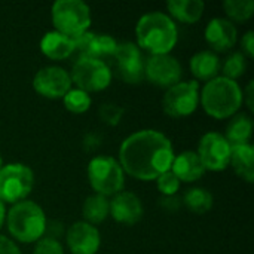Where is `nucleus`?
Instances as JSON below:
<instances>
[{
  "instance_id": "f257e3e1",
  "label": "nucleus",
  "mask_w": 254,
  "mask_h": 254,
  "mask_svg": "<svg viewBox=\"0 0 254 254\" xmlns=\"http://www.w3.org/2000/svg\"><path fill=\"white\" fill-rule=\"evenodd\" d=\"M174 156L173 143L165 134L156 129H141L122 141L118 162L124 173L149 182L171 170Z\"/></svg>"
},
{
  "instance_id": "f03ea898",
  "label": "nucleus",
  "mask_w": 254,
  "mask_h": 254,
  "mask_svg": "<svg viewBox=\"0 0 254 254\" xmlns=\"http://www.w3.org/2000/svg\"><path fill=\"white\" fill-rule=\"evenodd\" d=\"M137 46L150 55L170 54L179 40V30L174 19L164 12L144 13L135 25Z\"/></svg>"
},
{
  "instance_id": "7ed1b4c3",
  "label": "nucleus",
  "mask_w": 254,
  "mask_h": 254,
  "mask_svg": "<svg viewBox=\"0 0 254 254\" xmlns=\"http://www.w3.org/2000/svg\"><path fill=\"white\" fill-rule=\"evenodd\" d=\"M199 103L214 119L232 118L243 106V89L237 80L217 76L205 83L199 92Z\"/></svg>"
},
{
  "instance_id": "20e7f679",
  "label": "nucleus",
  "mask_w": 254,
  "mask_h": 254,
  "mask_svg": "<svg viewBox=\"0 0 254 254\" xmlns=\"http://www.w3.org/2000/svg\"><path fill=\"white\" fill-rule=\"evenodd\" d=\"M6 223L10 235L19 243H37L45 237L46 216L43 208L28 199L16 202L6 214Z\"/></svg>"
},
{
  "instance_id": "39448f33",
  "label": "nucleus",
  "mask_w": 254,
  "mask_h": 254,
  "mask_svg": "<svg viewBox=\"0 0 254 254\" xmlns=\"http://www.w3.org/2000/svg\"><path fill=\"white\" fill-rule=\"evenodd\" d=\"M88 180L92 189L103 196H113L125 186V174L121 164L112 156H95L88 164Z\"/></svg>"
},
{
  "instance_id": "423d86ee",
  "label": "nucleus",
  "mask_w": 254,
  "mask_h": 254,
  "mask_svg": "<svg viewBox=\"0 0 254 254\" xmlns=\"http://www.w3.org/2000/svg\"><path fill=\"white\" fill-rule=\"evenodd\" d=\"M52 22L55 30L76 37L88 31L91 25V9L82 0H58L52 4Z\"/></svg>"
},
{
  "instance_id": "0eeeda50",
  "label": "nucleus",
  "mask_w": 254,
  "mask_h": 254,
  "mask_svg": "<svg viewBox=\"0 0 254 254\" xmlns=\"http://www.w3.org/2000/svg\"><path fill=\"white\" fill-rule=\"evenodd\" d=\"M34 186V174L30 167L13 162L0 168V201L16 204L24 201Z\"/></svg>"
},
{
  "instance_id": "6e6552de",
  "label": "nucleus",
  "mask_w": 254,
  "mask_h": 254,
  "mask_svg": "<svg viewBox=\"0 0 254 254\" xmlns=\"http://www.w3.org/2000/svg\"><path fill=\"white\" fill-rule=\"evenodd\" d=\"M71 83L85 92H98L106 89L112 80V70L109 64L98 58H77L70 73Z\"/></svg>"
},
{
  "instance_id": "1a4fd4ad",
  "label": "nucleus",
  "mask_w": 254,
  "mask_h": 254,
  "mask_svg": "<svg viewBox=\"0 0 254 254\" xmlns=\"http://www.w3.org/2000/svg\"><path fill=\"white\" fill-rule=\"evenodd\" d=\"M199 104V85L195 80L179 82L167 89L162 98V109L171 118H186Z\"/></svg>"
},
{
  "instance_id": "9d476101",
  "label": "nucleus",
  "mask_w": 254,
  "mask_h": 254,
  "mask_svg": "<svg viewBox=\"0 0 254 254\" xmlns=\"http://www.w3.org/2000/svg\"><path fill=\"white\" fill-rule=\"evenodd\" d=\"M119 77L131 85H137L144 79V57L134 42L118 43L113 57Z\"/></svg>"
},
{
  "instance_id": "9b49d317",
  "label": "nucleus",
  "mask_w": 254,
  "mask_h": 254,
  "mask_svg": "<svg viewBox=\"0 0 254 254\" xmlns=\"http://www.w3.org/2000/svg\"><path fill=\"white\" fill-rule=\"evenodd\" d=\"M182 64L171 54L150 55L144 64V77L159 88H171L182 82Z\"/></svg>"
},
{
  "instance_id": "f8f14e48",
  "label": "nucleus",
  "mask_w": 254,
  "mask_h": 254,
  "mask_svg": "<svg viewBox=\"0 0 254 254\" xmlns=\"http://www.w3.org/2000/svg\"><path fill=\"white\" fill-rule=\"evenodd\" d=\"M232 146L219 132H207L198 144V156L205 170L223 171L229 167Z\"/></svg>"
},
{
  "instance_id": "ddd939ff",
  "label": "nucleus",
  "mask_w": 254,
  "mask_h": 254,
  "mask_svg": "<svg viewBox=\"0 0 254 254\" xmlns=\"http://www.w3.org/2000/svg\"><path fill=\"white\" fill-rule=\"evenodd\" d=\"M33 88L39 95L45 98H63L71 89L70 73H67L63 67L58 65L43 67L34 74Z\"/></svg>"
},
{
  "instance_id": "4468645a",
  "label": "nucleus",
  "mask_w": 254,
  "mask_h": 254,
  "mask_svg": "<svg viewBox=\"0 0 254 254\" xmlns=\"http://www.w3.org/2000/svg\"><path fill=\"white\" fill-rule=\"evenodd\" d=\"M65 238L71 254H95L101 244L98 229L86 222L73 223L68 228Z\"/></svg>"
},
{
  "instance_id": "2eb2a0df",
  "label": "nucleus",
  "mask_w": 254,
  "mask_h": 254,
  "mask_svg": "<svg viewBox=\"0 0 254 254\" xmlns=\"http://www.w3.org/2000/svg\"><path fill=\"white\" fill-rule=\"evenodd\" d=\"M112 217L124 225H134L143 217V204L140 198L127 190H121L113 195L112 201H109Z\"/></svg>"
},
{
  "instance_id": "dca6fc26",
  "label": "nucleus",
  "mask_w": 254,
  "mask_h": 254,
  "mask_svg": "<svg viewBox=\"0 0 254 254\" xmlns=\"http://www.w3.org/2000/svg\"><path fill=\"white\" fill-rule=\"evenodd\" d=\"M238 39L237 27L228 18H213L205 28V40L216 52H225L234 48Z\"/></svg>"
},
{
  "instance_id": "f3484780",
  "label": "nucleus",
  "mask_w": 254,
  "mask_h": 254,
  "mask_svg": "<svg viewBox=\"0 0 254 254\" xmlns=\"http://www.w3.org/2000/svg\"><path fill=\"white\" fill-rule=\"evenodd\" d=\"M171 171L180 180V183L182 182L192 183V182L199 180L204 176L205 168L196 152L185 150L179 153L177 156H174V161L171 164Z\"/></svg>"
},
{
  "instance_id": "a211bd4d",
  "label": "nucleus",
  "mask_w": 254,
  "mask_h": 254,
  "mask_svg": "<svg viewBox=\"0 0 254 254\" xmlns=\"http://www.w3.org/2000/svg\"><path fill=\"white\" fill-rule=\"evenodd\" d=\"M40 51L51 60H64L74 54L73 39L54 30L48 31L40 40Z\"/></svg>"
},
{
  "instance_id": "6ab92c4d",
  "label": "nucleus",
  "mask_w": 254,
  "mask_h": 254,
  "mask_svg": "<svg viewBox=\"0 0 254 254\" xmlns=\"http://www.w3.org/2000/svg\"><path fill=\"white\" fill-rule=\"evenodd\" d=\"M189 67L192 74L199 80H211L219 76L222 68L220 58L213 51H199L192 55L189 61Z\"/></svg>"
},
{
  "instance_id": "aec40b11",
  "label": "nucleus",
  "mask_w": 254,
  "mask_h": 254,
  "mask_svg": "<svg viewBox=\"0 0 254 254\" xmlns=\"http://www.w3.org/2000/svg\"><path fill=\"white\" fill-rule=\"evenodd\" d=\"M229 164L232 165L234 171L249 183H253L254 180V147L247 144H240V146H232L231 149V161Z\"/></svg>"
},
{
  "instance_id": "412c9836",
  "label": "nucleus",
  "mask_w": 254,
  "mask_h": 254,
  "mask_svg": "<svg viewBox=\"0 0 254 254\" xmlns=\"http://www.w3.org/2000/svg\"><path fill=\"white\" fill-rule=\"evenodd\" d=\"M167 9L171 18L186 24H193L201 19L205 3L202 0H168Z\"/></svg>"
},
{
  "instance_id": "4be33fe9",
  "label": "nucleus",
  "mask_w": 254,
  "mask_h": 254,
  "mask_svg": "<svg viewBox=\"0 0 254 254\" xmlns=\"http://www.w3.org/2000/svg\"><path fill=\"white\" fill-rule=\"evenodd\" d=\"M253 134V121L247 113H237L226 125L225 138L231 146L247 144Z\"/></svg>"
},
{
  "instance_id": "5701e85b",
  "label": "nucleus",
  "mask_w": 254,
  "mask_h": 254,
  "mask_svg": "<svg viewBox=\"0 0 254 254\" xmlns=\"http://www.w3.org/2000/svg\"><path fill=\"white\" fill-rule=\"evenodd\" d=\"M109 213H110V207H109L107 196H103L98 193L88 196L82 207V214L85 219L83 222H86L92 226L104 222L107 219Z\"/></svg>"
},
{
  "instance_id": "b1692460",
  "label": "nucleus",
  "mask_w": 254,
  "mask_h": 254,
  "mask_svg": "<svg viewBox=\"0 0 254 254\" xmlns=\"http://www.w3.org/2000/svg\"><path fill=\"white\" fill-rule=\"evenodd\" d=\"M182 202L195 214H204L211 210L214 198L213 193L204 188H190L186 190Z\"/></svg>"
},
{
  "instance_id": "393cba45",
  "label": "nucleus",
  "mask_w": 254,
  "mask_h": 254,
  "mask_svg": "<svg viewBox=\"0 0 254 254\" xmlns=\"http://www.w3.org/2000/svg\"><path fill=\"white\" fill-rule=\"evenodd\" d=\"M223 7L226 15L231 18L229 21H237V22L250 19L254 13L253 0H225Z\"/></svg>"
},
{
  "instance_id": "a878e982",
  "label": "nucleus",
  "mask_w": 254,
  "mask_h": 254,
  "mask_svg": "<svg viewBox=\"0 0 254 254\" xmlns=\"http://www.w3.org/2000/svg\"><path fill=\"white\" fill-rule=\"evenodd\" d=\"M63 100H64V107L68 112L76 113V115H80V113L88 112L89 107H91V103H92L89 94L85 92V91H82V89H79V88L70 89L63 97Z\"/></svg>"
},
{
  "instance_id": "bb28decb",
  "label": "nucleus",
  "mask_w": 254,
  "mask_h": 254,
  "mask_svg": "<svg viewBox=\"0 0 254 254\" xmlns=\"http://www.w3.org/2000/svg\"><path fill=\"white\" fill-rule=\"evenodd\" d=\"M246 70H247V58L243 52H232L231 55H228V58L222 65L223 76L231 80H237L238 77H241L246 73Z\"/></svg>"
},
{
  "instance_id": "cd10ccee",
  "label": "nucleus",
  "mask_w": 254,
  "mask_h": 254,
  "mask_svg": "<svg viewBox=\"0 0 254 254\" xmlns=\"http://www.w3.org/2000/svg\"><path fill=\"white\" fill-rule=\"evenodd\" d=\"M156 186L164 196H174L180 189V180L171 170H168L156 179Z\"/></svg>"
},
{
  "instance_id": "c85d7f7f",
  "label": "nucleus",
  "mask_w": 254,
  "mask_h": 254,
  "mask_svg": "<svg viewBox=\"0 0 254 254\" xmlns=\"http://www.w3.org/2000/svg\"><path fill=\"white\" fill-rule=\"evenodd\" d=\"M124 113H125L124 107H121V106H118V104H113V103H106V104H103V106L98 109V116H100V119H101L104 124L110 125V127H116V125L121 122Z\"/></svg>"
},
{
  "instance_id": "c756f323",
  "label": "nucleus",
  "mask_w": 254,
  "mask_h": 254,
  "mask_svg": "<svg viewBox=\"0 0 254 254\" xmlns=\"http://www.w3.org/2000/svg\"><path fill=\"white\" fill-rule=\"evenodd\" d=\"M33 254H64L61 243L52 237H42L34 247Z\"/></svg>"
},
{
  "instance_id": "7c9ffc66",
  "label": "nucleus",
  "mask_w": 254,
  "mask_h": 254,
  "mask_svg": "<svg viewBox=\"0 0 254 254\" xmlns=\"http://www.w3.org/2000/svg\"><path fill=\"white\" fill-rule=\"evenodd\" d=\"M158 204L165 210V211H168V213H176V211H179L180 210V207H182V199L177 196V195H174V196H162L159 201H158Z\"/></svg>"
},
{
  "instance_id": "2f4dec72",
  "label": "nucleus",
  "mask_w": 254,
  "mask_h": 254,
  "mask_svg": "<svg viewBox=\"0 0 254 254\" xmlns=\"http://www.w3.org/2000/svg\"><path fill=\"white\" fill-rule=\"evenodd\" d=\"M241 48H243V54L249 58L254 57V33L252 30H249L243 39H241Z\"/></svg>"
},
{
  "instance_id": "473e14b6",
  "label": "nucleus",
  "mask_w": 254,
  "mask_h": 254,
  "mask_svg": "<svg viewBox=\"0 0 254 254\" xmlns=\"http://www.w3.org/2000/svg\"><path fill=\"white\" fill-rule=\"evenodd\" d=\"M0 254H21V252L10 238L0 235Z\"/></svg>"
},
{
  "instance_id": "72a5a7b5",
  "label": "nucleus",
  "mask_w": 254,
  "mask_h": 254,
  "mask_svg": "<svg viewBox=\"0 0 254 254\" xmlns=\"http://www.w3.org/2000/svg\"><path fill=\"white\" fill-rule=\"evenodd\" d=\"M253 97H254V82L253 80H250V82H249V85H247V88L243 91V103H246V104H247V107H249V110H250V112H253L254 110Z\"/></svg>"
},
{
  "instance_id": "f704fd0d",
  "label": "nucleus",
  "mask_w": 254,
  "mask_h": 254,
  "mask_svg": "<svg viewBox=\"0 0 254 254\" xmlns=\"http://www.w3.org/2000/svg\"><path fill=\"white\" fill-rule=\"evenodd\" d=\"M4 219H6V208H4V204L0 201V228L4 223Z\"/></svg>"
},
{
  "instance_id": "c9c22d12",
  "label": "nucleus",
  "mask_w": 254,
  "mask_h": 254,
  "mask_svg": "<svg viewBox=\"0 0 254 254\" xmlns=\"http://www.w3.org/2000/svg\"><path fill=\"white\" fill-rule=\"evenodd\" d=\"M3 167V161H1V155H0V168Z\"/></svg>"
}]
</instances>
